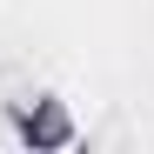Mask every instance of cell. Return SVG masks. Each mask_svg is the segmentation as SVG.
Returning a JSON list of instances; mask_svg holds the SVG:
<instances>
[{
  "mask_svg": "<svg viewBox=\"0 0 154 154\" xmlns=\"http://www.w3.org/2000/svg\"><path fill=\"white\" fill-rule=\"evenodd\" d=\"M7 127L34 154H60V147L81 141V121H74V107L60 94H20V100H7Z\"/></svg>",
  "mask_w": 154,
  "mask_h": 154,
  "instance_id": "obj_1",
  "label": "cell"
}]
</instances>
